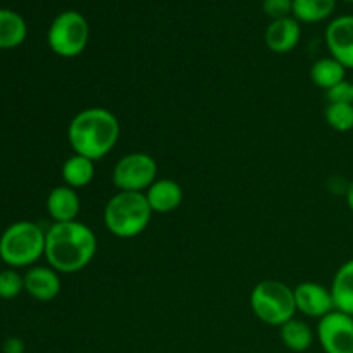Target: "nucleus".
Wrapping results in <instances>:
<instances>
[{
  "label": "nucleus",
  "mask_w": 353,
  "mask_h": 353,
  "mask_svg": "<svg viewBox=\"0 0 353 353\" xmlns=\"http://www.w3.org/2000/svg\"><path fill=\"white\" fill-rule=\"evenodd\" d=\"M97 254V236L79 221L52 223L45 231V255L59 274H74L92 264Z\"/></svg>",
  "instance_id": "f257e3e1"
},
{
  "label": "nucleus",
  "mask_w": 353,
  "mask_h": 353,
  "mask_svg": "<svg viewBox=\"0 0 353 353\" xmlns=\"http://www.w3.org/2000/svg\"><path fill=\"white\" fill-rule=\"evenodd\" d=\"M121 124L116 114L103 107H88L76 114L68 126V141L72 152L92 161H100L117 145Z\"/></svg>",
  "instance_id": "f03ea898"
},
{
  "label": "nucleus",
  "mask_w": 353,
  "mask_h": 353,
  "mask_svg": "<svg viewBox=\"0 0 353 353\" xmlns=\"http://www.w3.org/2000/svg\"><path fill=\"white\" fill-rule=\"evenodd\" d=\"M152 214L145 193L117 192L103 207V226L112 236L131 240L147 230Z\"/></svg>",
  "instance_id": "7ed1b4c3"
},
{
  "label": "nucleus",
  "mask_w": 353,
  "mask_h": 353,
  "mask_svg": "<svg viewBox=\"0 0 353 353\" xmlns=\"http://www.w3.org/2000/svg\"><path fill=\"white\" fill-rule=\"evenodd\" d=\"M43 255L45 231L33 221H17L0 234V259L9 268H31Z\"/></svg>",
  "instance_id": "20e7f679"
},
{
  "label": "nucleus",
  "mask_w": 353,
  "mask_h": 353,
  "mask_svg": "<svg viewBox=\"0 0 353 353\" xmlns=\"http://www.w3.org/2000/svg\"><path fill=\"white\" fill-rule=\"evenodd\" d=\"M250 307L259 321L268 326L281 327L295 317V293L286 283L265 279L252 290Z\"/></svg>",
  "instance_id": "39448f33"
},
{
  "label": "nucleus",
  "mask_w": 353,
  "mask_h": 353,
  "mask_svg": "<svg viewBox=\"0 0 353 353\" xmlns=\"http://www.w3.org/2000/svg\"><path fill=\"white\" fill-rule=\"evenodd\" d=\"M90 40V24L78 10L57 14L47 31V43L55 55L64 59L78 57Z\"/></svg>",
  "instance_id": "423d86ee"
},
{
  "label": "nucleus",
  "mask_w": 353,
  "mask_h": 353,
  "mask_svg": "<svg viewBox=\"0 0 353 353\" xmlns=\"http://www.w3.org/2000/svg\"><path fill=\"white\" fill-rule=\"evenodd\" d=\"M157 162L145 152H131L112 169V183L119 192L145 193L157 179Z\"/></svg>",
  "instance_id": "0eeeda50"
},
{
  "label": "nucleus",
  "mask_w": 353,
  "mask_h": 353,
  "mask_svg": "<svg viewBox=\"0 0 353 353\" xmlns=\"http://www.w3.org/2000/svg\"><path fill=\"white\" fill-rule=\"evenodd\" d=\"M317 340L324 353H353V317L333 310L317 324Z\"/></svg>",
  "instance_id": "6e6552de"
},
{
  "label": "nucleus",
  "mask_w": 353,
  "mask_h": 353,
  "mask_svg": "<svg viewBox=\"0 0 353 353\" xmlns=\"http://www.w3.org/2000/svg\"><path fill=\"white\" fill-rule=\"evenodd\" d=\"M293 293H295L296 312H302L307 317L323 319L324 316L336 310L334 309L331 290L321 285V283H300V285H296L293 288Z\"/></svg>",
  "instance_id": "1a4fd4ad"
},
{
  "label": "nucleus",
  "mask_w": 353,
  "mask_h": 353,
  "mask_svg": "<svg viewBox=\"0 0 353 353\" xmlns=\"http://www.w3.org/2000/svg\"><path fill=\"white\" fill-rule=\"evenodd\" d=\"M326 45L331 57L353 69V16H340L326 28Z\"/></svg>",
  "instance_id": "9d476101"
},
{
  "label": "nucleus",
  "mask_w": 353,
  "mask_h": 353,
  "mask_svg": "<svg viewBox=\"0 0 353 353\" xmlns=\"http://www.w3.org/2000/svg\"><path fill=\"white\" fill-rule=\"evenodd\" d=\"M61 276L50 265H33L24 274V292L37 302H52L61 293Z\"/></svg>",
  "instance_id": "9b49d317"
},
{
  "label": "nucleus",
  "mask_w": 353,
  "mask_h": 353,
  "mask_svg": "<svg viewBox=\"0 0 353 353\" xmlns=\"http://www.w3.org/2000/svg\"><path fill=\"white\" fill-rule=\"evenodd\" d=\"M45 207L54 223H71V221H78L81 199L78 195V190L61 185L50 190Z\"/></svg>",
  "instance_id": "f8f14e48"
},
{
  "label": "nucleus",
  "mask_w": 353,
  "mask_h": 353,
  "mask_svg": "<svg viewBox=\"0 0 353 353\" xmlns=\"http://www.w3.org/2000/svg\"><path fill=\"white\" fill-rule=\"evenodd\" d=\"M302 37L300 23L293 16L271 21L265 30V45L274 54H288L299 45Z\"/></svg>",
  "instance_id": "ddd939ff"
},
{
  "label": "nucleus",
  "mask_w": 353,
  "mask_h": 353,
  "mask_svg": "<svg viewBox=\"0 0 353 353\" xmlns=\"http://www.w3.org/2000/svg\"><path fill=\"white\" fill-rule=\"evenodd\" d=\"M152 212L169 214L174 212L183 202V188L178 181L171 178L155 179L154 185L145 192Z\"/></svg>",
  "instance_id": "4468645a"
},
{
  "label": "nucleus",
  "mask_w": 353,
  "mask_h": 353,
  "mask_svg": "<svg viewBox=\"0 0 353 353\" xmlns=\"http://www.w3.org/2000/svg\"><path fill=\"white\" fill-rule=\"evenodd\" d=\"M330 290L334 309L353 317V259L340 265Z\"/></svg>",
  "instance_id": "2eb2a0df"
},
{
  "label": "nucleus",
  "mask_w": 353,
  "mask_h": 353,
  "mask_svg": "<svg viewBox=\"0 0 353 353\" xmlns=\"http://www.w3.org/2000/svg\"><path fill=\"white\" fill-rule=\"evenodd\" d=\"M62 181L65 186L74 190H81L88 186L95 178V161L83 155H71L65 159L61 169Z\"/></svg>",
  "instance_id": "dca6fc26"
},
{
  "label": "nucleus",
  "mask_w": 353,
  "mask_h": 353,
  "mask_svg": "<svg viewBox=\"0 0 353 353\" xmlns=\"http://www.w3.org/2000/svg\"><path fill=\"white\" fill-rule=\"evenodd\" d=\"M28 37V24L19 12L10 9H0V50H10Z\"/></svg>",
  "instance_id": "f3484780"
},
{
  "label": "nucleus",
  "mask_w": 353,
  "mask_h": 353,
  "mask_svg": "<svg viewBox=\"0 0 353 353\" xmlns=\"http://www.w3.org/2000/svg\"><path fill=\"white\" fill-rule=\"evenodd\" d=\"M279 336H281L283 345L288 350L302 353L312 347L316 334H314L312 327L305 321H300L293 317L292 321H288V323L279 327Z\"/></svg>",
  "instance_id": "a211bd4d"
},
{
  "label": "nucleus",
  "mask_w": 353,
  "mask_h": 353,
  "mask_svg": "<svg viewBox=\"0 0 353 353\" xmlns=\"http://www.w3.org/2000/svg\"><path fill=\"white\" fill-rule=\"evenodd\" d=\"M347 76V68L334 57H323L314 62L310 68V79L316 86L323 90H330L336 86L338 83L345 81Z\"/></svg>",
  "instance_id": "6ab92c4d"
},
{
  "label": "nucleus",
  "mask_w": 353,
  "mask_h": 353,
  "mask_svg": "<svg viewBox=\"0 0 353 353\" xmlns=\"http://www.w3.org/2000/svg\"><path fill=\"white\" fill-rule=\"evenodd\" d=\"M336 0H293V17L299 23H321L333 14Z\"/></svg>",
  "instance_id": "aec40b11"
},
{
  "label": "nucleus",
  "mask_w": 353,
  "mask_h": 353,
  "mask_svg": "<svg viewBox=\"0 0 353 353\" xmlns=\"http://www.w3.org/2000/svg\"><path fill=\"white\" fill-rule=\"evenodd\" d=\"M324 119L338 133H348L353 130V103H327Z\"/></svg>",
  "instance_id": "412c9836"
},
{
  "label": "nucleus",
  "mask_w": 353,
  "mask_h": 353,
  "mask_svg": "<svg viewBox=\"0 0 353 353\" xmlns=\"http://www.w3.org/2000/svg\"><path fill=\"white\" fill-rule=\"evenodd\" d=\"M24 292V274L17 269H3L0 271V299L12 300Z\"/></svg>",
  "instance_id": "4be33fe9"
},
{
  "label": "nucleus",
  "mask_w": 353,
  "mask_h": 353,
  "mask_svg": "<svg viewBox=\"0 0 353 353\" xmlns=\"http://www.w3.org/2000/svg\"><path fill=\"white\" fill-rule=\"evenodd\" d=\"M262 9L272 21L283 19L293 16V0H264Z\"/></svg>",
  "instance_id": "5701e85b"
},
{
  "label": "nucleus",
  "mask_w": 353,
  "mask_h": 353,
  "mask_svg": "<svg viewBox=\"0 0 353 353\" xmlns=\"http://www.w3.org/2000/svg\"><path fill=\"white\" fill-rule=\"evenodd\" d=\"M327 103H353V83L347 79L326 92Z\"/></svg>",
  "instance_id": "b1692460"
},
{
  "label": "nucleus",
  "mask_w": 353,
  "mask_h": 353,
  "mask_svg": "<svg viewBox=\"0 0 353 353\" xmlns=\"http://www.w3.org/2000/svg\"><path fill=\"white\" fill-rule=\"evenodd\" d=\"M2 350L3 353H24V341L17 336L7 338Z\"/></svg>",
  "instance_id": "393cba45"
},
{
  "label": "nucleus",
  "mask_w": 353,
  "mask_h": 353,
  "mask_svg": "<svg viewBox=\"0 0 353 353\" xmlns=\"http://www.w3.org/2000/svg\"><path fill=\"white\" fill-rule=\"evenodd\" d=\"M347 205H348V209L353 212V181L348 185V188H347Z\"/></svg>",
  "instance_id": "a878e982"
},
{
  "label": "nucleus",
  "mask_w": 353,
  "mask_h": 353,
  "mask_svg": "<svg viewBox=\"0 0 353 353\" xmlns=\"http://www.w3.org/2000/svg\"><path fill=\"white\" fill-rule=\"evenodd\" d=\"M345 2H350V3H353V0H345Z\"/></svg>",
  "instance_id": "bb28decb"
}]
</instances>
